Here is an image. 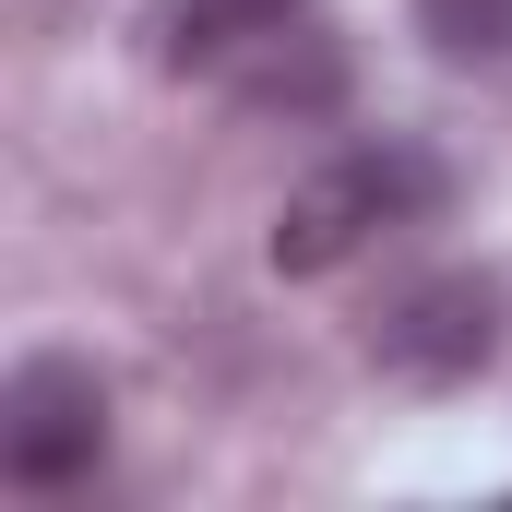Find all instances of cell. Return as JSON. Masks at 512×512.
Returning <instances> with one entry per match:
<instances>
[{
  "mask_svg": "<svg viewBox=\"0 0 512 512\" xmlns=\"http://www.w3.org/2000/svg\"><path fill=\"white\" fill-rule=\"evenodd\" d=\"M441 155H417V143H346V155H322L286 203H274V274H346L358 251H382L393 227H429L441 215Z\"/></svg>",
  "mask_w": 512,
  "mask_h": 512,
  "instance_id": "6da1fadb",
  "label": "cell"
},
{
  "mask_svg": "<svg viewBox=\"0 0 512 512\" xmlns=\"http://www.w3.org/2000/svg\"><path fill=\"white\" fill-rule=\"evenodd\" d=\"M96 453H108V382H96L84 358L48 346V358H24V370L0 382V477H12L24 501L84 489Z\"/></svg>",
  "mask_w": 512,
  "mask_h": 512,
  "instance_id": "7a4b0ae2",
  "label": "cell"
},
{
  "mask_svg": "<svg viewBox=\"0 0 512 512\" xmlns=\"http://www.w3.org/2000/svg\"><path fill=\"white\" fill-rule=\"evenodd\" d=\"M501 358V274H417L370 322V370L405 393H465Z\"/></svg>",
  "mask_w": 512,
  "mask_h": 512,
  "instance_id": "3957f363",
  "label": "cell"
},
{
  "mask_svg": "<svg viewBox=\"0 0 512 512\" xmlns=\"http://www.w3.org/2000/svg\"><path fill=\"white\" fill-rule=\"evenodd\" d=\"M310 0H167V60L179 72H239L251 48H274Z\"/></svg>",
  "mask_w": 512,
  "mask_h": 512,
  "instance_id": "277c9868",
  "label": "cell"
},
{
  "mask_svg": "<svg viewBox=\"0 0 512 512\" xmlns=\"http://www.w3.org/2000/svg\"><path fill=\"white\" fill-rule=\"evenodd\" d=\"M417 36L441 60H512V0H417Z\"/></svg>",
  "mask_w": 512,
  "mask_h": 512,
  "instance_id": "5b68a950",
  "label": "cell"
}]
</instances>
